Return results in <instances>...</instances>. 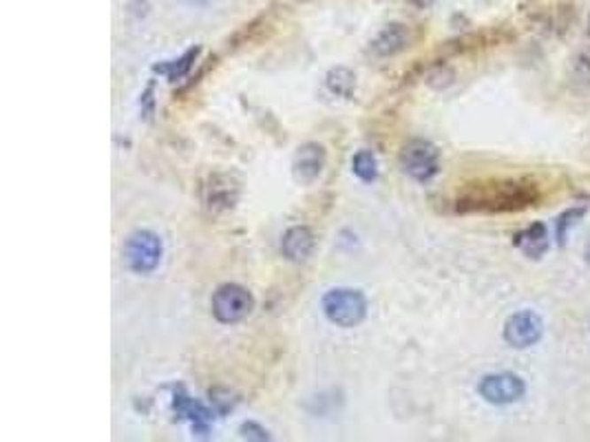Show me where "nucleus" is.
<instances>
[{"label": "nucleus", "instance_id": "f257e3e1", "mask_svg": "<svg viewBox=\"0 0 590 442\" xmlns=\"http://www.w3.org/2000/svg\"><path fill=\"white\" fill-rule=\"evenodd\" d=\"M542 199L538 182L533 180H491L471 184L455 198L458 213H517L535 206Z\"/></svg>", "mask_w": 590, "mask_h": 442}, {"label": "nucleus", "instance_id": "f03ea898", "mask_svg": "<svg viewBox=\"0 0 590 442\" xmlns=\"http://www.w3.org/2000/svg\"><path fill=\"white\" fill-rule=\"evenodd\" d=\"M323 312L332 323L341 325V328H354L368 314V299L361 290H330L323 297Z\"/></svg>", "mask_w": 590, "mask_h": 442}, {"label": "nucleus", "instance_id": "7ed1b4c3", "mask_svg": "<svg viewBox=\"0 0 590 442\" xmlns=\"http://www.w3.org/2000/svg\"><path fill=\"white\" fill-rule=\"evenodd\" d=\"M400 168L411 180L427 184L440 171V151L427 140H409L400 149Z\"/></svg>", "mask_w": 590, "mask_h": 442}, {"label": "nucleus", "instance_id": "20e7f679", "mask_svg": "<svg viewBox=\"0 0 590 442\" xmlns=\"http://www.w3.org/2000/svg\"><path fill=\"white\" fill-rule=\"evenodd\" d=\"M127 266L137 275H149L162 261V239L151 230H137L124 245Z\"/></svg>", "mask_w": 590, "mask_h": 442}, {"label": "nucleus", "instance_id": "39448f33", "mask_svg": "<svg viewBox=\"0 0 590 442\" xmlns=\"http://www.w3.org/2000/svg\"><path fill=\"white\" fill-rule=\"evenodd\" d=\"M254 299L237 283L221 285L213 297V314L219 323H239L252 312Z\"/></svg>", "mask_w": 590, "mask_h": 442}, {"label": "nucleus", "instance_id": "423d86ee", "mask_svg": "<svg viewBox=\"0 0 590 442\" xmlns=\"http://www.w3.org/2000/svg\"><path fill=\"white\" fill-rule=\"evenodd\" d=\"M239 182L232 175H226V173H214L201 186V204H204L206 211L214 213V215L232 211L235 204L239 202Z\"/></svg>", "mask_w": 590, "mask_h": 442}, {"label": "nucleus", "instance_id": "0eeeda50", "mask_svg": "<svg viewBox=\"0 0 590 442\" xmlns=\"http://www.w3.org/2000/svg\"><path fill=\"white\" fill-rule=\"evenodd\" d=\"M477 392L491 405H511L526 394V383L516 374H489L480 381Z\"/></svg>", "mask_w": 590, "mask_h": 442}, {"label": "nucleus", "instance_id": "6e6552de", "mask_svg": "<svg viewBox=\"0 0 590 442\" xmlns=\"http://www.w3.org/2000/svg\"><path fill=\"white\" fill-rule=\"evenodd\" d=\"M544 323L535 312H517L504 325V338L513 347H531L542 338Z\"/></svg>", "mask_w": 590, "mask_h": 442}, {"label": "nucleus", "instance_id": "1a4fd4ad", "mask_svg": "<svg viewBox=\"0 0 590 442\" xmlns=\"http://www.w3.org/2000/svg\"><path fill=\"white\" fill-rule=\"evenodd\" d=\"M325 168V149L316 142H307V144L299 146L297 155H294L292 171L297 182L301 184H312L321 177Z\"/></svg>", "mask_w": 590, "mask_h": 442}, {"label": "nucleus", "instance_id": "9d476101", "mask_svg": "<svg viewBox=\"0 0 590 442\" xmlns=\"http://www.w3.org/2000/svg\"><path fill=\"white\" fill-rule=\"evenodd\" d=\"M409 43H411L409 27L402 25V22H392V25H387L385 29L372 40L369 49H372L374 56L390 58L396 56V53L405 51V49L409 47Z\"/></svg>", "mask_w": 590, "mask_h": 442}, {"label": "nucleus", "instance_id": "9b49d317", "mask_svg": "<svg viewBox=\"0 0 590 442\" xmlns=\"http://www.w3.org/2000/svg\"><path fill=\"white\" fill-rule=\"evenodd\" d=\"M281 250H283L285 259H290V261H306L312 254V250H314V237H312L307 228L294 226L281 239Z\"/></svg>", "mask_w": 590, "mask_h": 442}, {"label": "nucleus", "instance_id": "f8f14e48", "mask_svg": "<svg viewBox=\"0 0 590 442\" xmlns=\"http://www.w3.org/2000/svg\"><path fill=\"white\" fill-rule=\"evenodd\" d=\"M513 245L520 248L529 259H540L548 250V230L544 223H531L529 228L513 237Z\"/></svg>", "mask_w": 590, "mask_h": 442}, {"label": "nucleus", "instance_id": "ddd939ff", "mask_svg": "<svg viewBox=\"0 0 590 442\" xmlns=\"http://www.w3.org/2000/svg\"><path fill=\"white\" fill-rule=\"evenodd\" d=\"M575 18H578L575 4L569 3V0H562V3L553 4V7H548L547 12L542 13L540 25H542L548 34H564V31L573 25Z\"/></svg>", "mask_w": 590, "mask_h": 442}, {"label": "nucleus", "instance_id": "4468645a", "mask_svg": "<svg viewBox=\"0 0 590 442\" xmlns=\"http://www.w3.org/2000/svg\"><path fill=\"white\" fill-rule=\"evenodd\" d=\"M173 407H175L177 416L189 418V421L193 423V430L195 431H206V430H208L210 414L206 412V409L201 407V405L197 403V400L189 399V396L182 394V392H175V399H173Z\"/></svg>", "mask_w": 590, "mask_h": 442}, {"label": "nucleus", "instance_id": "2eb2a0df", "mask_svg": "<svg viewBox=\"0 0 590 442\" xmlns=\"http://www.w3.org/2000/svg\"><path fill=\"white\" fill-rule=\"evenodd\" d=\"M201 49L199 47H193L189 49V51L184 53V56L180 58V60H173V62H164V65H155L153 69L158 71V74H164L167 75L171 82H175V80L184 78L186 74H189L190 69H193V62L197 60V56H199Z\"/></svg>", "mask_w": 590, "mask_h": 442}, {"label": "nucleus", "instance_id": "dca6fc26", "mask_svg": "<svg viewBox=\"0 0 590 442\" xmlns=\"http://www.w3.org/2000/svg\"><path fill=\"white\" fill-rule=\"evenodd\" d=\"M325 84H328V89L334 96L352 97L356 89V75L352 74L350 69H345V66H338V69L330 71L328 78H325Z\"/></svg>", "mask_w": 590, "mask_h": 442}, {"label": "nucleus", "instance_id": "f3484780", "mask_svg": "<svg viewBox=\"0 0 590 442\" xmlns=\"http://www.w3.org/2000/svg\"><path fill=\"white\" fill-rule=\"evenodd\" d=\"M352 171L359 180H363L365 184H372L374 180L378 177V162L377 155L372 151H359L352 159Z\"/></svg>", "mask_w": 590, "mask_h": 442}, {"label": "nucleus", "instance_id": "a211bd4d", "mask_svg": "<svg viewBox=\"0 0 590 442\" xmlns=\"http://www.w3.org/2000/svg\"><path fill=\"white\" fill-rule=\"evenodd\" d=\"M571 78L579 87L590 89V47L582 49L571 60Z\"/></svg>", "mask_w": 590, "mask_h": 442}, {"label": "nucleus", "instance_id": "6ab92c4d", "mask_svg": "<svg viewBox=\"0 0 590 442\" xmlns=\"http://www.w3.org/2000/svg\"><path fill=\"white\" fill-rule=\"evenodd\" d=\"M584 213H586V211H584V208H573V211H566L564 215H562L560 220H557V239L564 241L566 228L573 226L575 220H579V217H582Z\"/></svg>", "mask_w": 590, "mask_h": 442}, {"label": "nucleus", "instance_id": "aec40b11", "mask_svg": "<svg viewBox=\"0 0 590 442\" xmlns=\"http://www.w3.org/2000/svg\"><path fill=\"white\" fill-rule=\"evenodd\" d=\"M241 436L244 438H250V440H268L270 436H268V431L263 430L261 425H257V423H244L241 425Z\"/></svg>", "mask_w": 590, "mask_h": 442}, {"label": "nucleus", "instance_id": "412c9836", "mask_svg": "<svg viewBox=\"0 0 590 442\" xmlns=\"http://www.w3.org/2000/svg\"><path fill=\"white\" fill-rule=\"evenodd\" d=\"M142 102H146L144 115H146V118H151V113H153V84H151V87L146 89V93H144V96H142Z\"/></svg>", "mask_w": 590, "mask_h": 442}, {"label": "nucleus", "instance_id": "4be33fe9", "mask_svg": "<svg viewBox=\"0 0 590 442\" xmlns=\"http://www.w3.org/2000/svg\"><path fill=\"white\" fill-rule=\"evenodd\" d=\"M411 3L418 4V7H424V4H429V3H431V0H411Z\"/></svg>", "mask_w": 590, "mask_h": 442}, {"label": "nucleus", "instance_id": "5701e85b", "mask_svg": "<svg viewBox=\"0 0 590 442\" xmlns=\"http://www.w3.org/2000/svg\"><path fill=\"white\" fill-rule=\"evenodd\" d=\"M586 31H588V35H590V16H588V27H586Z\"/></svg>", "mask_w": 590, "mask_h": 442}]
</instances>
